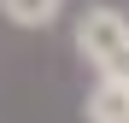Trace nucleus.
I'll return each instance as SVG.
<instances>
[{"mask_svg": "<svg viewBox=\"0 0 129 123\" xmlns=\"http://www.w3.org/2000/svg\"><path fill=\"white\" fill-rule=\"evenodd\" d=\"M76 53L94 70H123L129 76V18L117 6H88L76 18Z\"/></svg>", "mask_w": 129, "mask_h": 123, "instance_id": "nucleus-1", "label": "nucleus"}, {"mask_svg": "<svg viewBox=\"0 0 129 123\" xmlns=\"http://www.w3.org/2000/svg\"><path fill=\"white\" fill-rule=\"evenodd\" d=\"M88 123H129V76L123 70H100L94 94H88Z\"/></svg>", "mask_w": 129, "mask_h": 123, "instance_id": "nucleus-2", "label": "nucleus"}, {"mask_svg": "<svg viewBox=\"0 0 129 123\" xmlns=\"http://www.w3.org/2000/svg\"><path fill=\"white\" fill-rule=\"evenodd\" d=\"M0 12H6L18 29H47V24H59L64 0H0Z\"/></svg>", "mask_w": 129, "mask_h": 123, "instance_id": "nucleus-3", "label": "nucleus"}]
</instances>
